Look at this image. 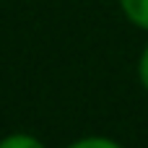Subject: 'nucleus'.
Listing matches in <instances>:
<instances>
[{
	"mask_svg": "<svg viewBox=\"0 0 148 148\" xmlns=\"http://www.w3.org/2000/svg\"><path fill=\"white\" fill-rule=\"evenodd\" d=\"M122 3V10L125 16L140 26V29H148V0H120Z\"/></svg>",
	"mask_w": 148,
	"mask_h": 148,
	"instance_id": "nucleus-1",
	"label": "nucleus"
},
{
	"mask_svg": "<svg viewBox=\"0 0 148 148\" xmlns=\"http://www.w3.org/2000/svg\"><path fill=\"white\" fill-rule=\"evenodd\" d=\"M0 148H44V146L31 135H10L0 143Z\"/></svg>",
	"mask_w": 148,
	"mask_h": 148,
	"instance_id": "nucleus-2",
	"label": "nucleus"
},
{
	"mask_svg": "<svg viewBox=\"0 0 148 148\" xmlns=\"http://www.w3.org/2000/svg\"><path fill=\"white\" fill-rule=\"evenodd\" d=\"M70 148H120L114 140H107V138H86V140H78Z\"/></svg>",
	"mask_w": 148,
	"mask_h": 148,
	"instance_id": "nucleus-3",
	"label": "nucleus"
},
{
	"mask_svg": "<svg viewBox=\"0 0 148 148\" xmlns=\"http://www.w3.org/2000/svg\"><path fill=\"white\" fill-rule=\"evenodd\" d=\"M138 73H140V83L146 86V91H148V47L143 49V55H140V65H138Z\"/></svg>",
	"mask_w": 148,
	"mask_h": 148,
	"instance_id": "nucleus-4",
	"label": "nucleus"
}]
</instances>
